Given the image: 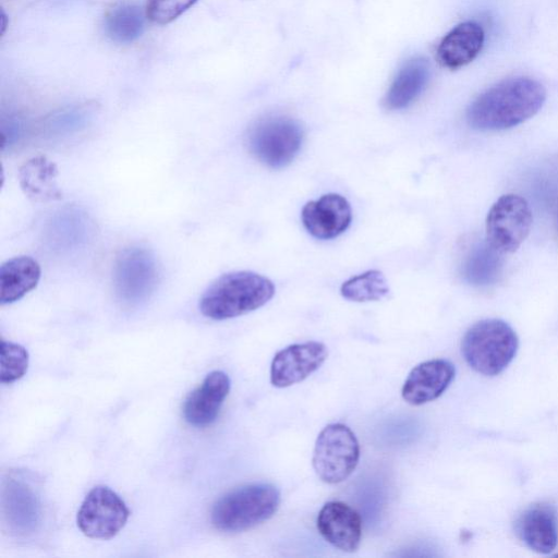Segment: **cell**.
Wrapping results in <instances>:
<instances>
[{
	"mask_svg": "<svg viewBox=\"0 0 558 558\" xmlns=\"http://www.w3.org/2000/svg\"><path fill=\"white\" fill-rule=\"evenodd\" d=\"M340 292L349 301L369 302L384 299L389 293V287L384 274L372 269L344 281Z\"/></svg>",
	"mask_w": 558,
	"mask_h": 558,
	"instance_id": "cell-21",
	"label": "cell"
},
{
	"mask_svg": "<svg viewBox=\"0 0 558 558\" xmlns=\"http://www.w3.org/2000/svg\"><path fill=\"white\" fill-rule=\"evenodd\" d=\"M327 356V347L318 341L290 344L274 356L270 383L277 388L298 384L317 371Z\"/></svg>",
	"mask_w": 558,
	"mask_h": 558,
	"instance_id": "cell-10",
	"label": "cell"
},
{
	"mask_svg": "<svg viewBox=\"0 0 558 558\" xmlns=\"http://www.w3.org/2000/svg\"><path fill=\"white\" fill-rule=\"evenodd\" d=\"M529 203L520 195L500 196L486 217L488 245L501 254L515 252L527 238L532 226Z\"/></svg>",
	"mask_w": 558,
	"mask_h": 558,
	"instance_id": "cell-8",
	"label": "cell"
},
{
	"mask_svg": "<svg viewBox=\"0 0 558 558\" xmlns=\"http://www.w3.org/2000/svg\"><path fill=\"white\" fill-rule=\"evenodd\" d=\"M280 505V492L270 483H253L220 497L210 512L211 524L226 533L251 530L270 519Z\"/></svg>",
	"mask_w": 558,
	"mask_h": 558,
	"instance_id": "cell-3",
	"label": "cell"
},
{
	"mask_svg": "<svg viewBox=\"0 0 558 558\" xmlns=\"http://www.w3.org/2000/svg\"><path fill=\"white\" fill-rule=\"evenodd\" d=\"M303 129L295 120L267 117L248 130L246 144L250 153L269 168L288 166L298 155L303 143Z\"/></svg>",
	"mask_w": 558,
	"mask_h": 558,
	"instance_id": "cell-5",
	"label": "cell"
},
{
	"mask_svg": "<svg viewBox=\"0 0 558 558\" xmlns=\"http://www.w3.org/2000/svg\"><path fill=\"white\" fill-rule=\"evenodd\" d=\"M360 459L355 434L342 423H331L318 434L312 458L316 475L327 484L345 481Z\"/></svg>",
	"mask_w": 558,
	"mask_h": 558,
	"instance_id": "cell-6",
	"label": "cell"
},
{
	"mask_svg": "<svg viewBox=\"0 0 558 558\" xmlns=\"http://www.w3.org/2000/svg\"><path fill=\"white\" fill-rule=\"evenodd\" d=\"M546 100L536 80L515 76L502 80L478 95L466 109L469 125L478 131H501L535 116Z\"/></svg>",
	"mask_w": 558,
	"mask_h": 558,
	"instance_id": "cell-1",
	"label": "cell"
},
{
	"mask_svg": "<svg viewBox=\"0 0 558 558\" xmlns=\"http://www.w3.org/2000/svg\"><path fill=\"white\" fill-rule=\"evenodd\" d=\"M515 530L521 541L539 554L551 553L558 544V518L554 506L538 502L518 518Z\"/></svg>",
	"mask_w": 558,
	"mask_h": 558,
	"instance_id": "cell-15",
	"label": "cell"
},
{
	"mask_svg": "<svg viewBox=\"0 0 558 558\" xmlns=\"http://www.w3.org/2000/svg\"><path fill=\"white\" fill-rule=\"evenodd\" d=\"M497 253L490 245L475 247L463 267V276L466 281L477 286L487 284L493 281L500 267Z\"/></svg>",
	"mask_w": 558,
	"mask_h": 558,
	"instance_id": "cell-22",
	"label": "cell"
},
{
	"mask_svg": "<svg viewBox=\"0 0 558 558\" xmlns=\"http://www.w3.org/2000/svg\"><path fill=\"white\" fill-rule=\"evenodd\" d=\"M27 350L11 341L1 340L0 381L11 384L22 378L28 368Z\"/></svg>",
	"mask_w": 558,
	"mask_h": 558,
	"instance_id": "cell-23",
	"label": "cell"
},
{
	"mask_svg": "<svg viewBox=\"0 0 558 558\" xmlns=\"http://www.w3.org/2000/svg\"><path fill=\"white\" fill-rule=\"evenodd\" d=\"M230 387V378L225 372H210L186 397L182 407L184 420L196 427L210 425L216 421Z\"/></svg>",
	"mask_w": 558,
	"mask_h": 558,
	"instance_id": "cell-14",
	"label": "cell"
},
{
	"mask_svg": "<svg viewBox=\"0 0 558 558\" xmlns=\"http://www.w3.org/2000/svg\"><path fill=\"white\" fill-rule=\"evenodd\" d=\"M197 0H148L146 16L154 23H171L189 10Z\"/></svg>",
	"mask_w": 558,
	"mask_h": 558,
	"instance_id": "cell-24",
	"label": "cell"
},
{
	"mask_svg": "<svg viewBox=\"0 0 558 558\" xmlns=\"http://www.w3.org/2000/svg\"><path fill=\"white\" fill-rule=\"evenodd\" d=\"M306 231L316 239L329 240L343 233L352 220L349 202L340 194L329 193L307 202L301 213Z\"/></svg>",
	"mask_w": 558,
	"mask_h": 558,
	"instance_id": "cell-11",
	"label": "cell"
},
{
	"mask_svg": "<svg viewBox=\"0 0 558 558\" xmlns=\"http://www.w3.org/2000/svg\"><path fill=\"white\" fill-rule=\"evenodd\" d=\"M456 375L454 365L444 359L422 362L408 375L401 390L403 400L422 405L440 397Z\"/></svg>",
	"mask_w": 558,
	"mask_h": 558,
	"instance_id": "cell-13",
	"label": "cell"
},
{
	"mask_svg": "<svg viewBox=\"0 0 558 558\" xmlns=\"http://www.w3.org/2000/svg\"><path fill=\"white\" fill-rule=\"evenodd\" d=\"M130 510L121 497L107 486L94 487L76 515L81 532L89 538L110 539L125 525Z\"/></svg>",
	"mask_w": 558,
	"mask_h": 558,
	"instance_id": "cell-9",
	"label": "cell"
},
{
	"mask_svg": "<svg viewBox=\"0 0 558 558\" xmlns=\"http://www.w3.org/2000/svg\"><path fill=\"white\" fill-rule=\"evenodd\" d=\"M144 29V14L135 3L120 2L105 17V31L113 41L129 44L137 39Z\"/></svg>",
	"mask_w": 558,
	"mask_h": 558,
	"instance_id": "cell-20",
	"label": "cell"
},
{
	"mask_svg": "<svg viewBox=\"0 0 558 558\" xmlns=\"http://www.w3.org/2000/svg\"><path fill=\"white\" fill-rule=\"evenodd\" d=\"M159 282V267L150 250L130 246L122 250L113 266V288L118 299L129 305L146 301Z\"/></svg>",
	"mask_w": 558,
	"mask_h": 558,
	"instance_id": "cell-7",
	"label": "cell"
},
{
	"mask_svg": "<svg viewBox=\"0 0 558 558\" xmlns=\"http://www.w3.org/2000/svg\"><path fill=\"white\" fill-rule=\"evenodd\" d=\"M517 333L501 319H483L471 326L461 342V352L471 368L485 376L500 374L514 359Z\"/></svg>",
	"mask_w": 558,
	"mask_h": 558,
	"instance_id": "cell-4",
	"label": "cell"
},
{
	"mask_svg": "<svg viewBox=\"0 0 558 558\" xmlns=\"http://www.w3.org/2000/svg\"><path fill=\"white\" fill-rule=\"evenodd\" d=\"M41 269L29 256H15L0 267V304H11L36 288Z\"/></svg>",
	"mask_w": 558,
	"mask_h": 558,
	"instance_id": "cell-18",
	"label": "cell"
},
{
	"mask_svg": "<svg viewBox=\"0 0 558 558\" xmlns=\"http://www.w3.org/2000/svg\"><path fill=\"white\" fill-rule=\"evenodd\" d=\"M274 294L275 286L268 278L248 270L231 271L207 287L198 308L205 317L225 320L262 307Z\"/></svg>",
	"mask_w": 558,
	"mask_h": 558,
	"instance_id": "cell-2",
	"label": "cell"
},
{
	"mask_svg": "<svg viewBox=\"0 0 558 558\" xmlns=\"http://www.w3.org/2000/svg\"><path fill=\"white\" fill-rule=\"evenodd\" d=\"M430 76L428 61L415 57L398 71L385 98L384 105L389 110H400L410 106L424 90Z\"/></svg>",
	"mask_w": 558,
	"mask_h": 558,
	"instance_id": "cell-17",
	"label": "cell"
},
{
	"mask_svg": "<svg viewBox=\"0 0 558 558\" xmlns=\"http://www.w3.org/2000/svg\"><path fill=\"white\" fill-rule=\"evenodd\" d=\"M58 170L56 165L46 157L39 156L25 162L19 179L23 192L33 201L47 202L61 197L57 185Z\"/></svg>",
	"mask_w": 558,
	"mask_h": 558,
	"instance_id": "cell-19",
	"label": "cell"
},
{
	"mask_svg": "<svg viewBox=\"0 0 558 558\" xmlns=\"http://www.w3.org/2000/svg\"><path fill=\"white\" fill-rule=\"evenodd\" d=\"M320 535L333 547L355 551L362 539V519L356 510L339 500L326 502L316 520Z\"/></svg>",
	"mask_w": 558,
	"mask_h": 558,
	"instance_id": "cell-12",
	"label": "cell"
},
{
	"mask_svg": "<svg viewBox=\"0 0 558 558\" xmlns=\"http://www.w3.org/2000/svg\"><path fill=\"white\" fill-rule=\"evenodd\" d=\"M485 33L480 24L468 21L445 35L437 48V60L447 69L458 70L472 62L481 52Z\"/></svg>",
	"mask_w": 558,
	"mask_h": 558,
	"instance_id": "cell-16",
	"label": "cell"
}]
</instances>
